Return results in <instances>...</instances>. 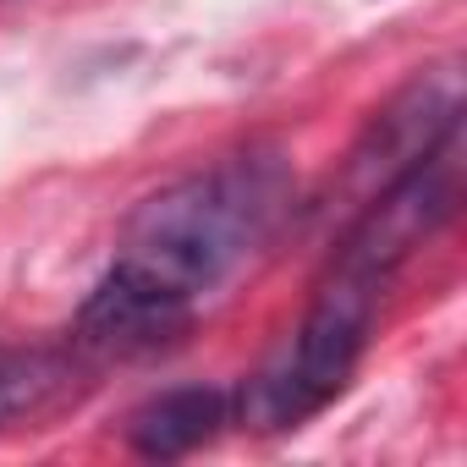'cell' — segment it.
<instances>
[{"label": "cell", "mask_w": 467, "mask_h": 467, "mask_svg": "<svg viewBox=\"0 0 467 467\" xmlns=\"http://www.w3.org/2000/svg\"><path fill=\"white\" fill-rule=\"evenodd\" d=\"M292 182L275 154H237L160 187L121 231L110 275L78 314V352L132 358L187 330L214 292L286 214Z\"/></svg>", "instance_id": "1"}, {"label": "cell", "mask_w": 467, "mask_h": 467, "mask_svg": "<svg viewBox=\"0 0 467 467\" xmlns=\"http://www.w3.org/2000/svg\"><path fill=\"white\" fill-rule=\"evenodd\" d=\"M385 292H390L385 281L330 259L319 286H314V303H308V314H303V325L292 336V347L237 396V418L248 429L275 434V429H297L314 412H325L352 385V374H358V363L368 352Z\"/></svg>", "instance_id": "2"}, {"label": "cell", "mask_w": 467, "mask_h": 467, "mask_svg": "<svg viewBox=\"0 0 467 467\" xmlns=\"http://www.w3.org/2000/svg\"><path fill=\"white\" fill-rule=\"evenodd\" d=\"M456 127H462V72L456 67L418 72L407 88H396L385 99V110H374V121L352 143L347 171L336 176V198L363 209L379 187H390L407 165H418Z\"/></svg>", "instance_id": "3"}, {"label": "cell", "mask_w": 467, "mask_h": 467, "mask_svg": "<svg viewBox=\"0 0 467 467\" xmlns=\"http://www.w3.org/2000/svg\"><path fill=\"white\" fill-rule=\"evenodd\" d=\"M225 423H231V396L225 390L182 385V390H165V396L143 401L127 418V445L149 462H176V456H192L198 445H209Z\"/></svg>", "instance_id": "4"}, {"label": "cell", "mask_w": 467, "mask_h": 467, "mask_svg": "<svg viewBox=\"0 0 467 467\" xmlns=\"http://www.w3.org/2000/svg\"><path fill=\"white\" fill-rule=\"evenodd\" d=\"M78 363L56 347H0V429H12L34 412H45L67 385Z\"/></svg>", "instance_id": "5"}]
</instances>
